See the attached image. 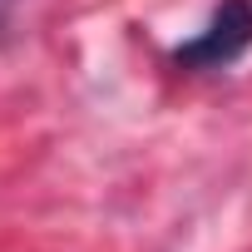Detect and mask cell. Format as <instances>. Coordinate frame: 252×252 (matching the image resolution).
<instances>
[{"mask_svg": "<svg viewBox=\"0 0 252 252\" xmlns=\"http://www.w3.org/2000/svg\"><path fill=\"white\" fill-rule=\"evenodd\" d=\"M247 50H252V0H222L193 40L173 45V64L188 74H203V69H222L242 60Z\"/></svg>", "mask_w": 252, "mask_h": 252, "instance_id": "obj_1", "label": "cell"}, {"mask_svg": "<svg viewBox=\"0 0 252 252\" xmlns=\"http://www.w3.org/2000/svg\"><path fill=\"white\" fill-rule=\"evenodd\" d=\"M15 5H20V0H0V25L10 20V10H15Z\"/></svg>", "mask_w": 252, "mask_h": 252, "instance_id": "obj_2", "label": "cell"}]
</instances>
